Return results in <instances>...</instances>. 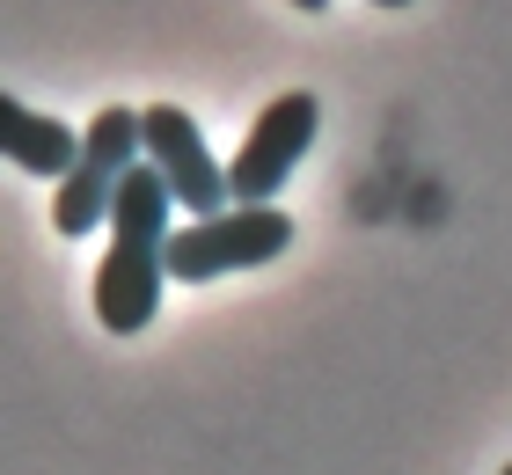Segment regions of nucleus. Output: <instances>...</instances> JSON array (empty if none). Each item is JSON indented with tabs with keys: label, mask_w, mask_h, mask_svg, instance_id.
Returning a JSON list of instances; mask_svg holds the SVG:
<instances>
[{
	"label": "nucleus",
	"mask_w": 512,
	"mask_h": 475,
	"mask_svg": "<svg viewBox=\"0 0 512 475\" xmlns=\"http://www.w3.org/2000/svg\"><path fill=\"white\" fill-rule=\"evenodd\" d=\"M169 183L147 154L125 169L110 198V242L96 264V322L110 337H139L161 315V278H169Z\"/></svg>",
	"instance_id": "nucleus-1"
},
{
	"label": "nucleus",
	"mask_w": 512,
	"mask_h": 475,
	"mask_svg": "<svg viewBox=\"0 0 512 475\" xmlns=\"http://www.w3.org/2000/svg\"><path fill=\"white\" fill-rule=\"evenodd\" d=\"M293 249V220L278 205H220L191 227H169V278L176 285H213L227 271L278 264Z\"/></svg>",
	"instance_id": "nucleus-2"
},
{
	"label": "nucleus",
	"mask_w": 512,
	"mask_h": 475,
	"mask_svg": "<svg viewBox=\"0 0 512 475\" xmlns=\"http://www.w3.org/2000/svg\"><path fill=\"white\" fill-rule=\"evenodd\" d=\"M139 154H147L139 147V110H125V103L96 110V125L81 132V154H74V169L59 176V198H52V227L66 242L110 227V198H118V183H125V169Z\"/></svg>",
	"instance_id": "nucleus-3"
},
{
	"label": "nucleus",
	"mask_w": 512,
	"mask_h": 475,
	"mask_svg": "<svg viewBox=\"0 0 512 475\" xmlns=\"http://www.w3.org/2000/svg\"><path fill=\"white\" fill-rule=\"evenodd\" d=\"M315 132H322V103L308 88H286L278 103H264V117L242 139V154L227 161V198L235 205H278V190L300 169V154L315 147Z\"/></svg>",
	"instance_id": "nucleus-4"
},
{
	"label": "nucleus",
	"mask_w": 512,
	"mask_h": 475,
	"mask_svg": "<svg viewBox=\"0 0 512 475\" xmlns=\"http://www.w3.org/2000/svg\"><path fill=\"white\" fill-rule=\"evenodd\" d=\"M139 147H147V161L161 169V183H169V198L191 212V220L235 205V198H227V169L213 161L205 132H198L176 103H147V110H139Z\"/></svg>",
	"instance_id": "nucleus-5"
},
{
	"label": "nucleus",
	"mask_w": 512,
	"mask_h": 475,
	"mask_svg": "<svg viewBox=\"0 0 512 475\" xmlns=\"http://www.w3.org/2000/svg\"><path fill=\"white\" fill-rule=\"evenodd\" d=\"M74 154H81V132H66L59 117H37L30 103H15V95L0 88V161H15L22 176L59 183L74 169Z\"/></svg>",
	"instance_id": "nucleus-6"
},
{
	"label": "nucleus",
	"mask_w": 512,
	"mask_h": 475,
	"mask_svg": "<svg viewBox=\"0 0 512 475\" xmlns=\"http://www.w3.org/2000/svg\"><path fill=\"white\" fill-rule=\"evenodd\" d=\"M293 8H300V15H322V8H330V0H293Z\"/></svg>",
	"instance_id": "nucleus-7"
},
{
	"label": "nucleus",
	"mask_w": 512,
	"mask_h": 475,
	"mask_svg": "<svg viewBox=\"0 0 512 475\" xmlns=\"http://www.w3.org/2000/svg\"><path fill=\"white\" fill-rule=\"evenodd\" d=\"M374 8H410V0H374Z\"/></svg>",
	"instance_id": "nucleus-8"
},
{
	"label": "nucleus",
	"mask_w": 512,
	"mask_h": 475,
	"mask_svg": "<svg viewBox=\"0 0 512 475\" xmlns=\"http://www.w3.org/2000/svg\"><path fill=\"white\" fill-rule=\"evenodd\" d=\"M498 475H512V461H505V468H498Z\"/></svg>",
	"instance_id": "nucleus-9"
}]
</instances>
